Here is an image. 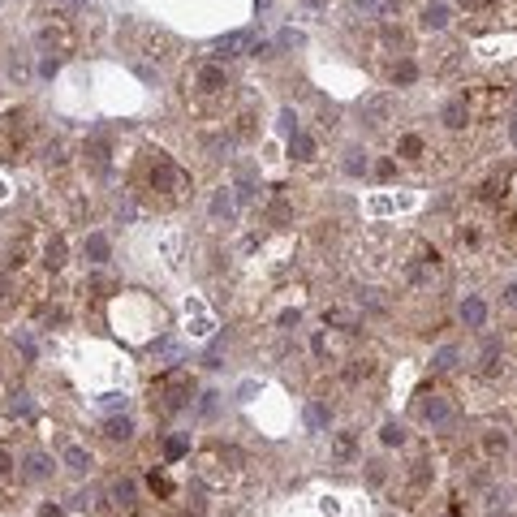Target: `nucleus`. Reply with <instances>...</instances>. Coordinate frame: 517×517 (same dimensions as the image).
<instances>
[{
  "label": "nucleus",
  "instance_id": "22",
  "mask_svg": "<svg viewBox=\"0 0 517 517\" xmlns=\"http://www.w3.org/2000/svg\"><path fill=\"white\" fill-rule=\"evenodd\" d=\"M250 43V35L246 30H237V35H229V39H220V52H225V57H237V52Z\"/></svg>",
  "mask_w": 517,
  "mask_h": 517
},
{
  "label": "nucleus",
  "instance_id": "27",
  "mask_svg": "<svg viewBox=\"0 0 517 517\" xmlns=\"http://www.w3.org/2000/svg\"><path fill=\"white\" fill-rule=\"evenodd\" d=\"M108 436H113V440H130V436H134L130 419H113V423H108Z\"/></svg>",
  "mask_w": 517,
  "mask_h": 517
},
{
  "label": "nucleus",
  "instance_id": "9",
  "mask_svg": "<svg viewBox=\"0 0 517 517\" xmlns=\"http://www.w3.org/2000/svg\"><path fill=\"white\" fill-rule=\"evenodd\" d=\"M388 113H392V99H371L367 108H362V121H367L371 130H380L388 121Z\"/></svg>",
  "mask_w": 517,
  "mask_h": 517
},
{
  "label": "nucleus",
  "instance_id": "26",
  "mask_svg": "<svg viewBox=\"0 0 517 517\" xmlns=\"http://www.w3.org/2000/svg\"><path fill=\"white\" fill-rule=\"evenodd\" d=\"M186 453H190V444H186V440H181V436H173V440H169V444H164V457H169V461H181V457H186Z\"/></svg>",
  "mask_w": 517,
  "mask_h": 517
},
{
  "label": "nucleus",
  "instance_id": "6",
  "mask_svg": "<svg viewBox=\"0 0 517 517\" xmlns=\"http://www.w3.org/2000/svg\"><path fill=\"white\" fill-rule=\"evenodd\" d=\"M194 86H198V95H225V91H229V74H225V65H198Z\"/></svg>",
  "mask_w": 517,
  "mask_h": 517
},
{
  "label": "nucleus",
  "instance_id": "30",
  "mask_svg": "<svg viewBox=\"0 0 517 517\" xmlns=\"http://www.w3.org/2000/svg\"><path fill=\"white\" fill-rule=\"evenodd\" d=\"M349 155V160H345V173H362V169H367V155H362V151H345Z\"/></svg>",
  "mask_w": 517,
  "mask_h": 517
},
{
  "label": "nucleus",
  "instance_id": "32",
  "mask_svg": "<svg viewBox=\"0 0 517 517\" xmlns=\"http://www.w3.org/2000/svg\"><path fill=\"white\" fill-rule=\"evenodd\" d=\"M13 465H18V461H13V453H9V448H0V479H9Z\"/></svg>",
  "mask_w": 517,
  "mask_h": 517
},
{
  "label": "nucleus",
  "instance_id": "24",
  "mask_svg": "<svg viewBox=\"0 0 517 517\" xmlns=\"http://www.w3.org/2000/svg\"><path fill=\"white\" fill-rule=\"evenodd\" d=\"M414 78H419V65H414V61H401V65H392V82H414Z\"/></svg>",
  "mask_w": 517,
  "mask_h": 517
},
{
  "label": "nucleus",
  "instance_id": "33",
  "mask_svg": "<svg viewBox=\"0 0 517 517\" xmlns=\"http://www.w3.org/2000/svg\"><path fill=\"white\" fill-rule=\"evenodd\" d=\"M272 220H276V225L289 220V203H272Z\"/></svg>",
  "mask_w": 517,
  "mask_h": 517
},
{
  "label": "nucleus",
  "instance_id": "10",
  "mask_svg": "<svg viewBox=\"0 0 517 517\" xmlns=\"http://www.w3.org/2000/svg\"><path fill=\"white\" fill-rule=\"evenodd\" d=\"M43 263H47L52 272H61V268H65V237H52V242L43 246Z\"/></svg>",
  "mask_w": 517,
  "mask_h": 517
},
{
  "label": "nucleus",
  "instance_id": "16",
  "mask_svg": "<svg viewBox=\"0 0 517 517\" xmlns=\"http://www.w3.org/2000/svg\"><path fill=\"white\" fill-rule=\"evenodd\" d=\"M86 254H91V263H108V237H103V233H91V237H86Z\"/></svg>",
  "mask_w": 517,
  "mask_h": 517
},
{
  "label": "nucleus",
  "instance_id": "23",
  "mask_svg": "<svg viewBox=\"0 0 517 517\" xmlns=\"http://www.w3.org/2000/svg\"><path fill=\"white\" fill-rule=\"evenodd\" d=\"M431 367H436V371H453V367H457V349H453V345H444V349L431 358Z\"/></svg>",
  "mask_w": 517,
  "mask_h": 517
},
{
  "label": "nucleus",
  "instance_id": "36",
  "mask_svg": "<svg viewBox=\"0 0 517 517\" xmlns=\"http://www.w3.org/2000/svg\"><path fill=\"white\" fill-rule=\"evenodd\" d=\"M5 293H9V276L0 272V302H5Z\"/></svg>",
  "mask_w": 517,
  "mask_h": 517
},
{
  "label": "nucleus",
  "instance_id": "18",
  "mask_svg": "<svg viewBox=\"0 0 517 517\" xmlns=\"http://www.w3.org/2000/svg\"><path fill=\"white\" fill-rule=\"evenodd\" d=\"M108 496H113V504L130 509V504H134V483H130V479H117V483L108 487Z\"/></svg>",
  "mask_w": 517,
  "mask_h": 517
},
{
  "label": "nucleus",
  "instance_id": "14",
  "mask_svg": "<svg viewBox=\"0 0 517 517\" xmlns=\"http://www.w3.org/2000/svg\"><path fill=\"white\" fill-rule=\"evenodd\" d=\"M47 475H52V461H47L43 453H30V457H26V479L39 483V479H47Z\"/></svg>",
  "mask_w": 517,
  "mask_h": 517
},
{
  "label": "nucleus",
  "instance_id": "19",
  "mask_svg": "<svg viewBox=\"0 0 517 517\" xmlns=\"http://www.w3.org/2000/svg\"><path fill=\"white\" fill-rule=\"evenodd\" d=\"M324 324H336V328H345V332H358V319L349 315V310H341V306H332V310H328Z\"/></svg>",
  "mask_w": 517,
  "mask_h": 517
},
{
  "label": "nucleus",
  "instance_id": "15",
  "mask_svg": "<svg viewBox=\"0 0 517 517\" xmlns=\"http://www.w3.org/2000/svg\"><path fill=\"white\" fill-rule=\"evenodd\" d=\"M397 9V0H358V13H367V18H388Z\"/></svg>",
  "mask_w": 517,
  "mask_h": 517
},
{
  "label": "nucleus",
  "instance_id": "35",
  "mask_svg": "<svg viewBox=\"0 0 517 517\" xmlns=\"http://www.w3.org/2000/svg\"><path fill=\"white\" fill-rule=\"evenodd\" d=\"M39 517H61V504H43V509H39Z\"/></svg>",
  "mask_w": 517,
  "mask_h": 517
},
{
  "label": "nucleus",
  "instance_id": "4",
  "mask_svg": "<svg viewBox=\"0 0 517 517\" xmlns=\"http://www.w3.org/2000/svg\"><path fill=\"white\" fill-rule=\"evenodd\" d=\"M39 43L52 47V52H74V26L61 13H52V22L39 26Z\"/></svg>",
  "mask_w": 517,
  "mask_h": 517
},
{
  "label": "nucleus",
  "instance_id": "7",
  "mask_svg": "<svg viewBox=\"0 0 517 517\" xmlns=\"http://www.w3.org/2000/svg\"><path fill=\"white\" fill-rule=\"evenodd\" d=\"M358 457V436L353 431H336V440H332V461L336 465H349Z\"/></svg>",
  "mask_w": 517,
  "mask_h": 517
},
{
  "label": "nucleus",
  "instance_id": "1",
  "mask_svg": "<svg viewBox=\"0 0 517 517\" xmlns=\"http://www.w3.org/2000/svg\"><path fill=\"white\" fill-rule=\"evenodd\" d=\"M147 186H151L155 194H164V198H181V194L190 190V173L177 169L164 151H155V164H151V173H147Z\"/></svg>",
  "mask_w": 517,
  "mask_h": 517
},
{
  "label": "nucleus",
  "instance_id": "39",
  "mask_svg": "<svg viewBox=\"0 0 517 517\" xmlns=\"http://www.w3.org/2000/svg\"><path fill=\"white\" fill-rule=\"evenodd\" d=\"M513 142H517V125H513Z\"/></svg>",
  "mask_w": 517,
  "mask_h": 517
},
{
  "label": "nucleus",
  "instance_id": "17",
  "mask_svg": "<svg viewBox=\"0 0 517 517\" xmlns=\"http://www.w3.org/2000/svg\"><path fill=\"white\" fill-rule=\"evenodd\" d=\"M423 26H427V30H444V26H448V9H444V5H427V9H423Z\"/></svg>",
  "mask_w": 517,
  "mask_h": 517
},
{
  "label": "nucleus",
  "instance_id": "34",
  "mask_svg": "<svg viewBox=\"0 0 517 517\" xmlns=\"http://www.w3.org/2000/svg\"><path fill=\"white\" fill-rule=\"evenodd\" d=\"M297 319H302L297 310H285V315H280V328H297Z\"/></svg>",
  "mask_w": 517,
  "mask_h": 517
},
{
  "label": "nucleus",
  "instance_id": "28",
  "mask_svg": "<svg viewBox=\"0 0 517 517\" xmlns=\"http://www.w3.org/2000/svg\"><path fill=\"white\" fill-rule=\"evenodd\" d=\"M212 212H216V216H233V198H229L225 190H220V194L212 198Z\"/></svg>",
  "mask_w": 517,
  "mask_h": 517
},
{
  "label": "nucleus",
  "instance_id": "2",
  "mask_svg": "<svg viewBox=\"0 0 517 517\" xmlns=\"http://www.w3.org/2000/svg\"><path fill=\"white\" fill-rule=\"evenodd\" d=\"M26 134H30V117L22 108H9L0 117V160H18V151L26 147Z\"/></svg>",
  "mask_w": 517,
  "mask_h": 517
},
{
  "label": "nucleus",
  "instance_id": "25",
  "mask_svg": "<svg viewBox=\"0 0 517 517\" xmlns=\"http://www.w3.org/2000/svg\"><path fill=\"white\" fill-rule=\"evenodd\" d=\"M496 358H500V345H496V341H483V371H487V375H492V371L500 367Z\"/></svg>",
  "mask_w": 517,
  "mask_h": 517
},
{
  "label": "nucleus",
  "instance_id": "5",
  "mask_svg": "<svg viewBox=\"0 0 517 517\" xmlns=\"http://www.w3.org/2000/svg\"><path fill=\"white\" fill-rule=\"evenodd\" d=\"M419 414H423V423L427 427H436V431H444V427H453V419H457V414H453V405L444 401V397H427L423 405H419Z\"/></svg>",
  "mask_w": 517,
  "mask_h": 517
},
{
  "label": "nucleus",
  "instance_id": "38",
  "mask_svg": "<svg viewBox=\"0 0 517 517\" xmlns=\"http://www.w3.org/2000/svg\"><path fill=\"white\" fill-rule=\"evenodd\" d=\"M461 5H470V9H479V5H483V0H461Z\"/></svg>",
  "mask_w": 517,
  "mask_h": 517
},
{
  "label": "nucleus",
  "instance_id": "20",
  "mask_svg": "<svg viewBox=\"0 0 517 517\" xmlns=\"http://www.w3.org/2000/svg\"><path fill=\"white\" fill-rule=\"evenodd\" d=\"M397 151H401V160H419V155H423V138L419 134H405L397 142Z\"/></svg>",
  "mask_w": 517,
  "mask_h": 517
},
{
  "label": "nucleus",
  "instance_id": "12",
  "mask_svg": "<svg viewBox=\"0 0 517 517\" xmlns=\"http://www.w3.org/2000/svg\"><path fill=\"white\" fill-rule=\"evenodd\" d=\"M61 457H65L69 470H78V475H82V470H91V453H86V448H78V444H65V448H61Z\"/></svg>",
  "mask_w": 517,
  "mask_h": 517
},
{
  "label": "nucleus",
  "instance_id": "21",
  "mask_svg": "<svg viewBox=\"0 0 517 517\" xmlns=\"http://www.w3.org/2000/svg\"><path fill=\"white\" fill-rule=\"evenodd\" d=\"M444 125L448 130H461L465 125V99H453L448 108H444Z\"/></svg>",
  "mask_w": 517,
  "mask_h": 517
},
{
  "label": "nucleus",
  "instance_id": "31",
  "mask_svg": "<svg viewBox=\"0 0 517 517\" xmlns=\"http://www.w3.org/2000/svg\"><path fill=\"white\" fill-rule=\"evenodd\" d=\"M380 440H384V444H405V431H401L397 423H388V427L380 431Z\"/></svg>",
  "mask_w": 517,
  "mask_h": 517
},
{
  "label": "nucleus",
  "instance_id": "13",
  "mask_svg": "<svg viewBox=\"0 0 517 517\" xmlns=\"http://www.w3.org/2000/svg\"><path fill=\"white\" fill-rule=\"evenodd\" d=\"M328 419H332V409H328V405H319V401H310V405H306V427H310V431H324V427H328Z\"/></svg>",
  "mask_w": 517,
  "mask_h": 517
},
{
  "label": "nucleus",
  "instance_id": "11",
  "mask_svg": "<svg viewBox=\"0 0 517 517\" xmlns=\"http://www.w3.org/2000/svg\"><path fill=\"white\" fill-rule=\"evenodd\" d=\"M461 319H465V328H483V319H487V306H483L479 297H465V306H461Z\"/></svg>",
  "mask_w": 517,
  "mask_h": 517
},
{
  "label": "nucleus",
  "instance_id": "8",
  "mask_svg": "<svg viewBox=\"0 0 517 517\" xmlns=\"http://www.w3.org/2000/svg\"><path fill=\"white\" fill-rule=\"evenodd\" d=\"M289 155L302 160V164H310V160H315V138H310V134H289Z\"/></svg>",
  "mask_w": 517,
  "mask_h": 517
},
{
  "label": "nucleus",
  "instance_id": "3",
  "mask_svg": "<svg viewBox=\"0 0 517 517\" xmlns=\"http://www.w3.org/2000/svg\"><path fill=\"white\" fill-rule=\"evenodd\" d=\"M190 392H194V380L186 371H169L160 384H155V397H160V409L164 414H177L190 405Z\"/></svg>",
  "mask_w": 517,
  "mask_h": 517
},
{
  "label": "nucleus",
  "instance_id": "29",
  "mask_svg": "<svg viewBox=\"0 0 517 517\" xmlns=\"http://www.w3.org/2000/svg\"><path fill=\"white\" fill-rule=\"evenodd\" d=\"M409 479H414V487H427V479H431V470H427V461H414V470H409Z\"/></svg>",
  "mask_w": 517,
  "mask_h": 517
},
{
  "label": "nucleus",
  "instance_id": "37",
  "mask_svg": "<svg viewBox=\"0 0 517 517\" xmlns=\"http://www.w3.org/2000/svg\"><path fill=\"white\" fill-rule=\"evenodd\" d=\"M509 306H517V285H513V289H509Z\"/></svg>",
  "mask_w": 517,
  "mask_h": 517
}]
</instances>
